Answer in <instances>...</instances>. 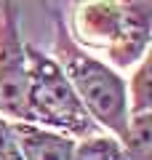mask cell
I'll use <instances>...</instances> for the list:
<instances>
[{
  "instance_id": "obj_1",
  "label": "cell",
  "mask_w": 152,
  "mask_h": 160,
  "mask_svg": "<svg viewBox=\"0 0 152 160\" xmlns=\"http://www.w3.org/2000/svg\"><path fill=\"white\" fill-rule=\"evenodd\" d=\"M152 0H75L69 38L83 51L107 53L115 67H134L149 48Z\"/></svg>"
},
{
  "instance_id": "obj_2",
  "label": "cell",
  "mask_w": 152,
  "mask_h": 160,
  "mask_svg": "<svg viewBox=\"0 0 152 160\" xmlns=\"http://www.w3.org/2000/svg\"><path fill=\"white\" fill-rule=\"evenodd\" d=\"M53 22H56L53 62L62 67L64 78L69 80L75 96L80 99L91 120L123 144L125 128H128V83L125 78L109 64L99 62L94 53L75 46L62 13H53Z\"/></svg>"
},
{
  "instance_id": "obj_3",
  "label": "cell",
  "mask_w": 152,
  "mask_h": 160,
  "mask_svg": "<svg viewBox=\"0 0 152 160\" xmlns=\"http://www.w3.org/2000/svg\"><path fill=\"white\" fill-rule=\"evenodd\" d=\"M27 112L29 123L59 131L64 136H96V126L91 115L83 109L75 96L69 80L53 56L27 43Z\"/></svg>"
},
{
  "instance_id": "obj_4",
  "label": "cell",
  "mask_w": 152,
  "mask_h": 160,
  "mask_svg": "<svg viewBox=\"0 0 152 160\" xmlns=\"http://www.w3.org/2000/svg\"><path fill=\"white\" fill-rule=\"evenodd\" d=\"M0 115L29 123L27 43L22 40L16 0H0Z\"/></svg>"
},
{
  "instance_id": "obj_5",
  "label": "cell",
  "mask_w": 152,
  "mask_h": 160,
  "mask_svg": "<svg viewBox=\"0 0 152 160\" xmlns=\"http://www.w3.org/2000/svg\"><path fill=\"white\" fill-rule=\"evenodd\" d=\"M123 149L128 160H152V80L149 56H144L131 75L128 86V128Z\"/></svg>"
},
{
  "instance_id": "obj_6",
  "label": "cell",
  "mask_w": 152,
  "mask_h": 160,
  "mask_svg": "<svg viewBox=\"0 0 152 160\" xmlns=\"http://www.w3.org/2000/svg\"><path fill=\"white\" fill-rule=\"evenodd\" d=\"M11 128L22 160H72V149L78 139L43 128L38 123H22V120H11Z\"/></svg>"
},
{
  "instance_id": "obj_7",
  "label": "cell",
  "mask_w": 152,
  "mask_h": 160,
  "mask_svg": "<svg viewBox=\"0 0 152 160\" xmlns=\"http://www.w3.org/2000/svg\"><path fill=\"white\" fill-rule=\"evenodd\" d=\"M72 160H128V155L118 139H112L109 133H96L75 142Z\"/></svg>"
},
{
  "instance_id": "obj_8",
  "label": "cell",
  "mask_w": 152,
  "mask_h": 160,
  "mask_svg": "<svg viewBox=\"0 0 152 160\" xmlns=\"http://www.w3.org/2000/svg\"><path fill=\"white\" fill-rule=\"evenodd\" d=\"M0 160H22L16 136H13L11 120L0 115Z\"/></svg>"
}]
</instances>
